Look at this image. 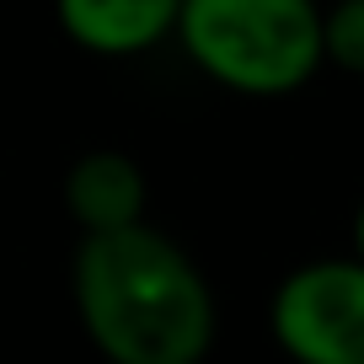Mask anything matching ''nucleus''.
<instances>
[{
  "label": "nucleus",
  "instance_id": "7ed1b4c3",
  "mask_svg": "<svg viewBox=\"0 0 364 364\" xmlns=\"http://www.w3.org/2000/svg\"><path fill=\"white\" fill-rule=\"evenodd\" d=\"M268 338L289 364H364V262L311 257L268 300Z\"/></svg>",
  "mask_w": 364,
  "mask_h": 364
},
{
  "label": "nucleus",
  "instance_id": "20e7f679",
  "mask_svg": "<svg viewBox=\"0 0 364 364\" xmlns=\"http://www.w3.org/2000/svg\"><path fill=\"white\" fill-rule=\"evenodd\" d=\"M59 33L97 59H139L177 38L182 0H54Z\"/></svg>",
  "mask_w": 364,
  "mask_h": 364
},
{
  "label": "nucleus",
  "instance_id": "f257e3e1",
  "mask_svg": "<svg viewBox=\"0 0 364 364\" xmlns=\"http://www.w3.org/2000/svg\"><path fill=\"white\" fill-rule=\"evenodd\" d=\"M70 295L86 343L107 364H204L215 348V289L156 225L80 236Z\"/></svg>",
  "mask_w": 364,
  "mask_h": 364
},
{
  "label": "nucleus",
  "instance_id": "39448f33",
  "mask_svg": "<svg viewBox=\"0 0 364 364\" xmlns=\"http://www.w3.org/2000/svg\"><path fill=\"white\" fill-rule=\"evenodd\" d=\"M150 182L134 156L124 150H86L65 171V209L80 225V236H113V230L150 225Z\"/></svg>",
  "mask_w": 364,
  "mask_h": 364
},
{
  "label": "nucleus",
  "instance_id": "f03ea898",
  "mask_svg": "<svg viewBox=\"0 0 364 364\" xmlns=\"http://www.w3.org/2000/svg\"><path fill=\"white\" fill-rule=\"evenodd\" d=\"M321 0H182L177 43L188 65L247 102H279L316 80Z\"/></svg>",
  "mask_w": 364,
  "mask_h": 364
},
{
  "label": "nucleus",
  "instance_id": "0eeeda50",
  "mask_svg": "<svg viewBox=\"0 0 364 364\" xmlns=\"http://www.w3.org/2000/svg\"><path fill=\"white\" fill-rule=\"evenodd\" d=\"M348 257L364 262V198H359V209H353V225H348Z\"/></svg>",
  "mask_w": 364,
  "mask_h": 364
},
{
  "label": "nucleus",
  "instance_id": "423d86ee",
  "mask_svg": "<svg viewBox=\"0 0 364 364\" xmlns=\"http://www.w3.org/2000/svg\"><path fill=\"white\" fill-rule=\"evenodd\" d=\"M321 54L343 75H364V0H332L321 11Z\"/></svg>",
  "mask_w": 364,
  "mask_h": 364
}]
</instances>
